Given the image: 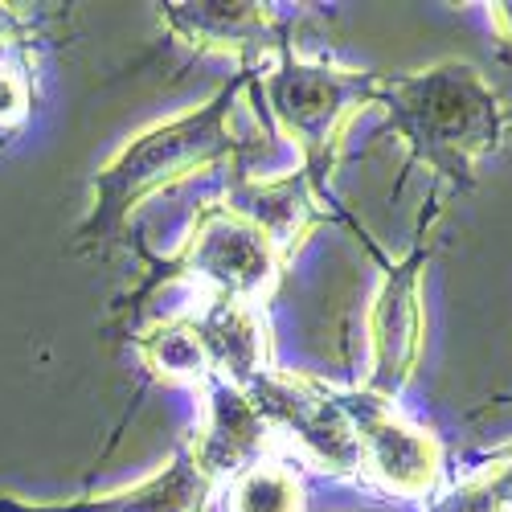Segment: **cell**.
<instances>
[{"label": "cell", "instance_id": "6da1fadb", "mask_svg": "<svg viewBox=\"0 0 512 512\" xmlns=\"http://www.w3.org/2000/svg\"><path fill=\"white\" fill-rule=\"evenodd\" d=\"M242 87H246V70L234 82H226L209 103L177 119L152 123L127 140L91 177V209L74 230V250L107 254L148 197L189 177H201L209 168L230 164V173H246L242 160L254 144H246L234 132V107Z\"/></svg>", "mask_w": 512, "mask_h": 512}, {"label": "cell", "instance_id": "7a4b0ae2", "mask_svg": "<svg viewBox=\"0 0 512 512\" xmlns=\"http://www.w3.org/2000/svg\"><path fill=\"white\" fill-rule=\"evenodd\" d=\"M373 107L410 148V164L447 181L455 193L476 185V168L504 140V103L480 66L443 58L414 74H377Z\"/></svg>", "mask_w": 512, "mask_h": 512}, {"label": "cell", "instance_id": "3957f363", "mask_svg": "<svg viewBox=\"0 0 512 512\" xmlns=\"http://www.w3.org/2000/svg\"><path fill=\"white\" fill-rule=\"evenodd\" d=\"M246 74H250L254 99L267 107L279 132L300 148L312 189L328 201L340 136H345L353 115L373 107L377 74L340 66L332 58H308L300 50H287L275 62Z\"/></svg>", "mask_w": 512, "mask_h": 512}, {"label": "cell", "instance_id": "277c9868", "mask_svg": "<svg viewBox=\"0 0 512 512\" xmlns=\"http://www.w3.org/2000/svg\"><path fill=\"white\" fill-rule=\"evenodd\" d=\"M287 259L267 238V230L254 226L246 213L226 201H205L193 213V226L181 250L160 271L164 279L197 283L209 300H234L263 308L279 291L287 275Z\"/></svg>", "mask_w": 512, "mask_h": 512}, {"label": "cell", "instance_id": "5b68a950", "mask_svg": "<svg viewBox=\"0 0 512 512\" xmlns=\"http://www.w3.org/2000/svg\"><path fill=\"white\" fill-rule=\"evenodd\" d=\"M369 259L377 263V291L369 300L365 332H369V369L361 381V394L377 402H398L402 390L414 381L418 361H422V336H426V308H422V279L426 263H431V238L418 234L414 246L402 259H386L381 246L353 226Z\"/></svg>", "mask_w": 512, "mask_h": 512}, {"label": "cell", "instance_id": "8992f818", "mask_svg": "<svg viewBox=\"0 0 512 512\" xmlns=\"http://www.w3.org/2000/svg\"><path fill=\"white\" fill-rule=\"evenodd\" d=\"M246 394L267 418L271 435L287 439L316 472L336 480H353L361 472L357 426L345 394L328 390L320 377L300 369H267L259 381H250Z\"/></svg>", "mask_w": 512, "mask_h": 512}, {"label": "cell", "instance_id": "52a82bcc", "mask_svg": "<svg viewBox=\"0 0 512 512\" xmlns=\"http://www.w3.org/2000/svg\"><path fill=\"white\" fill-rule=\"evenodd\" d=\"M160 21L181 46L238 58L246 70H259L295 50V21L259 0H173L160 5Z\"/></svg>", "mask_w": 512, "mask_h": 512}, {"label": "cell", "instance_id": "ba28073f", "mask_svg": "<svg viewBox=\"0 0 512 512\" xmlns=\"http://www.w3.org/2000/svg\"><path fill=\"white\" fill-rule=\"evenodd\" d=\"M345 406L357 426L361 472L394 496L418 500L431 496L443 480V447L426 426L398 414V406L369 394H345Z\"/></svg>", "mask_w": 512, "mask_h": 512}, {"label": "cell", "instance_id": "9c48e42d", "mask_svg": "<svg viewBox=\"0 0 512 512\" xmlns=\"http://www.w3.org/2000/svg\"><path fill=\"white\" fill-rule=\"evenodd\" d=\"M201 394H205V422L201 431L185 439V451L197 472L222 488L238 472H246L250 463L267 459V447L275 443V435L267 418L259 414V406L250 402V394L230 386V381L209 377Z\"/></svg>", "mask_w": 512, "mask_h": 512}, {"label": "cell", "instance_id": "30bf717a", "mask_svg": "<svg viewBox=\"0 0 512 512\" xmlns=\"http://www.w3.org/2000/svg\"><path fill=\"white\" fill-rule=\"evenodd\" d=\"M213 492L218 484L197 472L181 439L168 463L132 488L91 492L78 500H21L0 492V512H209Z\"/></svg>", "mask_w": 512, "mask_h": 512}, {"label": "cell", "instance_id": "8fae6325", "mask_svg": "<svg viewBox=\"0 0 512 512\" xmlns=\"http://www.w3.org/2000/svg\"><path fill=\"white\" fill-rule=\"evenodd\" d=\"M226 205H234L238 213L267 230V238L279 246V254L291 263L295 254L304 250V242L328 226V222H345V213H336L308 181V173H287V177H275V181H254L246 173H234L230 177V189H226Z\"/></svg>", "mask_w": 512, "mask_h": 512}, {"label": "cell", "instance_id": "7c38bea8", "mask_svg": "<svg viewBox=\"0 0 512 512\" xmlns=\"http://www.w3.org/2000/svg\"><path fill=\"white\" fill-rule=\"evenodd\" d=\"M197 332L205 340V353L213 365V377L230 381L238 390H250L267 369H275L271 328L263 308L234 304V300H209L201 312H193Z\"/></svg>", "mask_w": 512, "mask_h": 512}, {"label": "cell", "instance_id": "4fadbf2b", "mask_svg": "<svg viewBox=\"0 0 512 512\" xmlns=\"http://www.w3.org/2000/svg\"><path fill=\"white\" fill-rule=\"evenodd\" d=\"M136 357L144 361V369L160 381H177V386H205L213 377L209 353H205V340L197 332L193 312L185 316H168L148 324L144 332H136Z\"/></svg>", "mask_w": 512, "mask_h": 512}, {"label": "cell", "instance_id": "5bb4252c", "mask_svg": "<svg viewBox=\"0 0 512 512\" xmlns=\"http://www.w3.org/2000/svg\"><path fill=\"white\" fill-rule=\"evenodd\" d=\"M226 512H304V484L279 459H259L226 484Z\"/></svg>", "mask_w": 512, "mask_h": 512}, {"label": "cell", "instance_id": "9a60e30c", "mask_svg": "<svg viewBox=\"0 0 512 512\" xmlns=\"http://www.w3.org/2000/svg\"><path fill=\"white\" fill-rule=\"evenodd\" d=\"M431 512H512V455L484 463L451 492H443Z\"/></svg>", "mask_w": 512, "mask_h": 512}, {"label": "cell", "instance_id": "2e32d148", "mask_svg": "<svg viewBox=\"0 0 512 512\" xmlns=\"http://www.w3.org/2000/svg\"><path fill=\"white\" fill-rule=\"evenodd\" d=\"M33 111V78L21 62H0V132H21Z\"/></svg>", "mask_w": 512, "mask_h": 512}, {"label": "cell", "instance_id": "e0dca14e", "mask_svg": "<svg viewBox=\"0 0 512 512\" xmlns=\"http://www.w3.org/2000/svg\"><path fill=\"white\" fill-rule=\"evenodd\" d=\"M29 13L21 5H0V62H25V46H29Z\"/></svg>", "mask_w": 512, "mask_h": 512}, {"label": "cell", "instance_id": "ac0fdd59", "mask_svg": "<svg viewBox=\"0 0 512 512\" xmlns=\"http://www.w3.org/2000/svg\"><path fill=\"white\" fill-rule=\"evenodd\" d=\"M488 17H492V29L500 41L512 46V0H500V5H488Z\"/></svg>", "mask_w": 512, "mask_h": 512}, {"label": "cell", "instance_id": "d6986e66", "mask_svg": "<svg viewBox=\"0 0 512 512\" xmlns=\"http://www.w3.org/2000/svg\"><path fill=\"white\" fill-rule=\"evenodd\" d=\"M504 140H512V107L504 111Z\"/></svg>", "mask_w": 512, "mask_h": 512}]
</instances>
